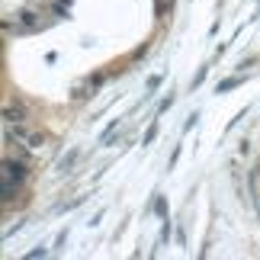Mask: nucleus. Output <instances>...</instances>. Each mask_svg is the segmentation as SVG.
<instances>
[{"mask_svg":"<svg viewBox=\"0 0 260 260\" xmlns=\"http://www.w3.org/2000/svg\"><path fill=\"white\" fill-rule=\"evenodd\" d=\"M13 26L19 29V32H32V29H39V26H42V16H39V13H32V10H23V13H16Z\"/></svg>","mask_w":260,"mask_h":260,"instance_id":"1","label":"nucleus"}]
</instances>
